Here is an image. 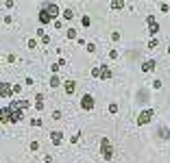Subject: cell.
<instances>
[{
    "mask_svg": "<svg viewBox=\"0 0 170 163\" xmlns=\"http://www.w3.org/2000/svg\"><path fill=\"white\" fill-rule=\"evenodd\" d=\"M61 137H63V135H61L59 131H53V133H50V139H53V144H61Z\"/></svg>",
    "mask_w": 170,
    "mask_h": 163,
    "instance_id": "8",
    "label": "cell"
},
{
    "mask_svg": "<svg viewBox=\"0 0 170 163\" xmlns=\"http://www.w3.org/2000/svg\"><path fill=\"white\" fill-rule=\"evenodd\" d=\"M55 15H59V7H57V5H46V7L42 9V13H39V22H42V24H46V22H50Z\"/></svg>",
    "mask_w": 170,
    "mask_h": 163,
    "instance_id": "2",
    "label": "cell"
},
{
    "mask_svg": "<svg viewBox=\"0 0 170 163\" xmlns=\"http://www.w3.org/2000/svg\"><path fill=\"white\" fill-rule=\"evenodd\" d=\"M31 150H39V144L37 142H31Z\"/></svg>",
    "mask_w": 170,
    "mask_h": 163,
    "instance_id": "14",
    "label": "cell"
},
{
    "mask_svg": "<svg viewBox=\"0 0 170 163\" xmlns=\"http://www.w3.org/2000/svg\"><path fill=\"white\" fill-rule=\"evenodd\" d=\"M148 24H151V35H155V33H157V24H155L153 17H148Z\"/></svg>",
    "mask_w": 170,
    "mask_h": 163,
    "instance_id": "10",
    "label": "cell"
},
{
    "mask_svg": "<svg viewBox=\"0 0 170 163\" xmlns=\"http://www.w3.org/2000/svg\"><path fill=\"white\" fill-rule=\"evenodd\" d=\"M81 107H83V109H92V107H94V98H92L89 94H87V96H83V100H81Z\"/></svg>",
    "mask_w": 170,
    "mask_h": 163,
    "instance_id": "4",
    "label": "cell"
},
{
    "mask_svg": "<svg viewBox=\"0 0 170 163\" xmlns=\"http://www.w3.org/2000/svg\"><path fill=\"white\" fill-rule=\"evenodd\" d=\"M63 17H65V20H72V17H74V13L68 9V11H63Z\"/></svg>",
    "mask_w": 170,
    "mask_h": 163,
    "instance_id": "12",
    "label": "cell"
},
{
    "mask_svg": "<svg viewBox=\"0 0 170 163\" xmlns=\"http://www.w3.org/2000/svg\"><path fill=\"white\" fill-rule=\"evenodd\" d=\"M151 118H153V111L148 109V111H144V113L140 115V120H137V124H146V122H151Z\"/></svg>",
    "mask_w": 170,
    "mask_h": 163,
    "instance_id": "3",
    "label": "cell"
},
{
    "mask_svg": "<svg viewBox=\"0 0 170 163\" xmlns=\"http://www.w3.org/2000/svg\"><path fill=\"white\" fill-rule=\"evenodd\" d=\"M29 107L26 100H18V102H11L9 107L0 109V122H20L22 120V111Z\"/></svg>",
    "mask_w": 170,
    "mask_h": 163,
    "instance_id": "1",
    "label": "cell"
},
{
    "mask_svg": "<svg viewBox=\"0 0 170 163\" xmlns=\"http://www.w3.org/2000/svg\"><path fill=\"white\" fill-rule=\"evenodd\" d=\"M65 94H74V89H77V83L74 81H65Z\"/></svg>",
    "mask_w": 170,
    "mask_h": 163,
    "instance_id": "7",
    "label": "cell"
},
{
    "mask_svg": "<svg viewBox=\"0 0 170 163\" xmlns=\"http://www.w3.org/2000/svg\"><path fill=\"white\" fill-rule=\"evenodd\" d=\"M142 70H144V72H153V70H155V61H146L142 65Z\"/></svg>",
    "mask_w": 170,
    "mask_h": 163,
    "instance_id": "9",
    "label": "cell"
},
{
    "mask_svg": "<svg viewBox=\"0 0 170 163\" xmlns=\"http://www.w3.org/2000/svg\"><path fill=\"white\" fill-rule=\"evenodd\" d=\"M11 94H13V89L7 83H0V96H11Z\"/></svg>",
    "mask_w": 170,
    "mask_h": 163,
    "instance_id": "6",
    "label": "cell"
},
{
    "mask_svg": "<svg viewBox=\"0 0 170 163\" xmlns=\"http://www.w3.org/2000/svg\"><path fill=\"white\" fill-rule=\"evenodd\" d=\"M59 85H61L59 76H53V78H50V87H59Z\"/></svg>",
    "mask_w": 170,
    "mask_h": 163,
    "instance_id": "11",
    "label": "cell"
},
{
    "mask_svg": "<svg viewBox=\"0 0 170 163\" xmlns=\"http://www.w3.org/2000/svg\"><path fill=\"white\" fill-rule=\"evenodd\" d=\"M68 37H70V39H74V37H77V31H74V28H70V31H68Z\"/></svg>",
    "mask_w": 170,
    "mask_h": 163,
    "instance_id": "13",
    "label": "cell"
},
{
    "mask_svg": "<svg viewBox=\"0 0 170 163\" xmlns=\"http://www.w3.org/2000/svg\"><path fill=\"white\" fill-rule=\"evenodd\" d=\"M103 157L105 159H111V146H109L107 139H103Z\"/></svg>",
    "mask_w": 170,
    "mask_h": 163,
    "instance_id": "5",
    "label": "cell"
}]
</instances>
